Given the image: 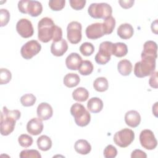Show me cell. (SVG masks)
<instances>
[{
	"label": "cell",
	"mask_w": 158,
	"mask_h": 158,
	"mask_svg": "<svg viewBox=\"0 0 158 158\" xmlns=\"http://www.w3.org/2000/svg\"><path fill=\"white\" fill-rule=\"evenodd\" d=\"M19 110H9L6 106L2 107L1 114V133L3 136H7L14 130L16 121L20 117Z\"/></svg>",
	"instance_id": "6da1fadb"
},
{
	"label": "cell",
	"mask_w": 158,
	"mask_h": 158,
	"mask_svg": "<svg viewBox=\"0 0 158 158\" xmlns=\"http://www.w3.org/2000/svg\"><path fill=\"white\" fill-rule=\"evenodd\" d=\"M56 25L52 19L42 18L38 23V38L43 43H48L52 40Z\"/></svg>",
	"instance_id": "7a4b0ae2"
},
{
	"label": "cell",
	"mask_w": 158,
	"mask_h": 158,
	"mask_svg": "<svg viewBox=\"0 0 158 158\" xmlns=\"http://www.w3.org/2000/svg\"><path fill=\"white\" fill-rule=\"evenodd\" d=\"M156 59L154 57H141V60L137 62L134 67V74L138 78H144L151 75L156 69Z\"/></svg>",
	"instance_id": "3957f363"
},
{
	"label": "cell",
	"mask_w": 158,
	"mask_h": 158,
	"mask_svg": "<svg viewBox=\"0 0 158 158\" xmlns=\"http://www.w3.org/2000/svg\"><path fill=\"white\" fill-rule=\"evenodd\" d=\"M70 114L73 117L75 123L79 127H85L90 122V114L85 107L80 103H75L71 106Z\"/></svg>",
	"instance_id": "277c9868"
},
{
	"label": "cell",
	"mask_w": 158,
	"mask_h": 158,
	"mask_svg": "<svg viewBox=\"0 0 158 158\" xmlns=\"http://www.w3.org/2000/svg\"><path fill=\"white\" fill-rule=\"evenodd\" d=\"M88 12L94 19H106L111 16L112 9L109 4L106 2L92 3L88 7Z\"/></svg>",
	"instance_id": "5b68a950"
},
{
	"label": "cell",
	"mask_w": 158,
	"mask_h": 158,
	"mask_svg": "<svg viewBox=\"0 0 158 158\" xmlns=\"http://www.w3.org/2000/svg\"><path fill=\"white\" fill-rule=\"evenodd\" d=\"M18 9L21 13L28 14L31 17H38L43 11L42 4L38 1H20L18 2Z\"/></svg>",
	"instance_id": "8992f818"
},
{
	"label": "cell",
	"mask_w": 158,
	"mask_h": 158,
	"mask_svg": "<svg viewBox=\"0 0 158 158\" xmlns=\"http://www.w3.org/2000/svg\"><path fill=\"white\" fill-rule=\"evenodd\" d=\"M135 133L129 128H123L116 132L114 136V141L120 148L128 147L134 140Z\"/></svg>",
	"instance_id": "52a82bcc"
},
{
	"label": "cell",
	"mask_w": 158,
	"mask_h": 158,
	"mask_svg": "<svg viewBox=\"0 0 158 158\" xmlns=\"http://www.w3.org/2000/svg\"><path fill=\"white\" fill-rule=\"evenodd\" d=\"M113 43L110 41L102 42L99 48V51L95 56L94 59L97 64L104 65L110 60L112 55Z\"/></svg>",
	"instance_id": "ba28073f"
},
{
	"label": "cell",
	"mask_w": 158,
	"mask_h": 158,
	"mask_svg": "<svg viewBox=\"0 0 158 158\" xmlns=\"http://www.w3.org/2000/svg\"><path fill=\"white\" fill-rule=\"evenodd\" d=\"M81 24L77 21L69 23L67 27V39L72 44H77L81 40Z\"/></svg>",
	"instance_id": "9c48e42d"
},
{
	"label": "cell",
	"mask_w": 158,
	"mask_h": 158,
	"mask_svg": "<svg viewBox=\"0 0 158 158\" xmlns=\"http://www.w3.org/2000/svg\"><path fill=\"white\" fill-rule=\"evenodd\" d=\"M41 49V46L36 40H30L23 44L20 49V54L25 59H30L38 54Z\"/></svg>",
	"instance_id": "30bf717a"
},
{
	"label": "cell",
	"mask_w": 158,
	"mask_h": 158,
	"mask_svg": "<svg viewBox=\"0 0 158 158\" xmlns=\"http://www.w3.org/2000/svg\"><path fill=\"white\" fill-rule=\"evenodd\" d=\"M139 141L142 147L148 150L154 149L157 145V141L150 130H143L139 135Z\"/></svg>",
	"instance_id": "8fae6325"
},
{
	"label": "cell",
	"mask_w": 158,
	"mask_h": 158,
	"mask_svg": "<svg viewBox=\"0 0 158 158\" xmlns=\"http://www.w3.org/2000/svg\"><path fill=\"white\" fill-rule=\"evenodd\" d=\"M17 33L24 38H28L33 36L34 29L30 20L27 19H20L16 24Z\"/></svg>",
	"instance_id": "7c38bea8"
},
{
	"label": "cell",
	"mask_w": 158,
	"mask_h": 158,
	"mask_svg": "<svg viewBox=\"0 0 158 158\" xmlns=\"http://www.w3.org/2000/svg\"><path fill=\"white\" fill-rule=\"evenodd\" d=\"M86 37L90 40H96L104 36V31L102 23H94L88 25L85 30Z\"/></svg>",
	"instance_id": "4fadbf2b"
},
{
	"label": "cell",
	"mask_w": 158,
	"mask_h": 158,
	"mask_svg": "<svg viewBox=\"0 0 158 158\" xmlns=\"http://www.w3.org/2000/svg\"><path fill=\"white\" fill-rule=\"evenodd\" d=\"M43 123L40 118H33L27 124V130L31 135H38L43 130Z\"/></svg>",
	"instance_id": "5bb4252c"
},
{
	"label": "cell",
	"mask_w": 158,
	"mask_h": 158,
	"mask_svg": "<svg viewBox=\"0 0 158 158\" xmlns=\"http://www.w3.org/2000/svg\"><path fill=\"white\" fill-rule=\"evenodd\" d=\"M36 113L38 118L42 120H47L52 117L53 110L49 104L47 102H41L37 107Z\"/></svg>",
	"instance_id": "9a60e30c"
},
{
	"label": "cell",
	"mask_w": 158,
	"mask_h": 158,
	"mask_svg": "<svg viewBox=\"0 0 158 158\" xmlns=\"http://www.w3.org/2000/svg\"><path fill=\"white\" fill-rule=\"evenodd\" d=\"M68 49V44L65 40L62 38L57 42H52L51 46V53L57 57L63 56Z\"/></svg>",
	"instance_id": "2e32d148"
},
{
	"label": "cell",
	"mask_w": 158,
	"mask_h": 158,
	"mask_svg": "<svg viewBox=\"0 0 158 158\" xmlns=\"http://www.w3.org/2000/svg\"><path fill=\"white\" fill-rule=\"evenodd\" d=\"M82 61L81 57L78 53L72 52L66 57L65 65L69 69L77 70L78 69Z\"/></svg>",
	"instance_id": "e0dca14e"
},
{
	"label": "cell",
	"mask_w": 158,
	"mask_h": 158,
	"mask_svg": "<svg viewBox=\"0 0 158 158\" xmlns=\"http://www.w3.org/2000/svg\"><path fill=\"white\" fill-rule=\"evenodd\" d=\"M125 122L129 127L135 128L138 127L141 122L140 114L136 110H129L125 115Z\"/></svg>",
	"instance_id": "ac0fdd59"
},
{
	"label": "cell",
	"mask_w": 158,
	"mask_h": 158,
	"mask_svg": "<svg viewBox=\"0 0 158 158\" xmlns=\"http://www.w3.org/2000/svg\"><path fill=\"white\" fill-rule=\"evenodd\" d=\"M157 46L156 42L153 41H147L144 43L143 46V50L141 52V57H151L155 59L157 58Z\"/></svg>",
	"instance_id": "d6986e66"
},
{
	"label": "cell",
	"mask_w": 158,
	"mask_h": 158,
	"mask_svg": "<svg viewBox=\"0 0 158 158\" xmlns=\"http://www.w3.org/2000/svg\"><path fill=\"white\" fill-rule=\"evenodd\" d=\"M117 35L118 36L123 40H128L130 38L133 33L134 30L131 25L130 23H122L117 28Z\"/></svg>",
	"instance_id": "ffe728a7"
},
{
	"label": "cell",
	"mask_w": 158,
	"mask_h": 158,
	"mask_svg": "<svg viewBox=\"0 0 158 158\" xmlns=\"http://www.w3.org/2000/svg\"><path fill=\"white\" fill-rule=\"evenodd\" d=\"M74 148L77 153L82 155L89 154L91 150L90 144L86 140L83 139H78L75 142Z\"/></svg>",
	"instance_id": "44dd1931"
},
{
	"label": "cell",
	"mask_w": 158,
	"mask_h": 158,
	"mask_svg": "<svg viewBox=\"0 0 158 158\" xmlns=\"http://www.w3.org/2000/svg\"><path fill=\"white\" fill-rule=\"evenodd\" d=\"M87 108L92 113H98L103 108L102 101L97 97L91 98L87 102Z\"/></svg>",
	"instance_id": "7402d4cb"
},
{
	"label": "cell",
	"mask_w": 158,
	"mask_h": 158,
	"mask_svg": "<svg viewBox=\"0 0 158 158\" xmlns=\"http://www.w3.org/2000/svg\"><path fill=\"white\" fill-rule=\"evenodd\" d=\"M133 69V65L131 62L127 59H123L118 62L117 69L118 72L123 76L129 75Z\"/></svg>",
	"instance_id": "603a6c76"
},
{
	"label": "cell",
	"mask_w": 158,
	"mask_h": 158,
	"mask_svg": "<svg viewBox=\"0 0 158 158\" xmlns=\"http://www.w3.org/2000/svg\"><path fill=\"white\" fill-rule=\"evenodd\" d=\"M80 81V78L79 75L74 73H69L66 74L63 80L64 85L68 88H73L77 86Z\"/></svg>",
	"instance_id": "cb8c5ba5"
},
{
	"label": "cell",
	"mask_w": 158,
	"mask_h": 158,
	"mask_svg": "<svg viewBox=\"0 0 158 158\" xmlns=\"http://www.w3.org/2000/svg\"><path fill=\"white\" fill-rule=\"evenodd\" d=\"M128 52L127 46L125 43L118 42L113 43L112 55H114L118 57H122L125 56Z\"/></svg>",
	"instance_id": "d4e9b609"
},
{
	"label": "cell",
	"mask_w": 158,
	"mask_h": 158,
	"mask_svg": "<svg viewBox=\"0 0 158 158\" xmlns=\"http://www.w3.org/2000/svg\"><path fill=\"white\" fill-rule=\"evenodd\" d=\"M72 97L73 99L77 101L84 102L88 99L89 97V92L86 88L79 87L72 92Z\"/></svg>",
	"instance_id": "484cf974"
},
{
	"label": "cell",
	"mask_w": 158,
	"mask_h": 158,
	"mask_svg": "<svg viewBox=\"0 0 158 158\" xmlns=\"http://www.w3.org/2000/svg\"><path fill=\"white\" fill-rule=\"evenodd\" d=\"M36 143L38 148L43 151H48L52 147V141L51 138L46 135L40 136L38 138Z\"/></svg>",
	"instance_id": "4316f807"
},
{
	"label": "cell",
	"mask_w": 158,
	"mask_h": 158,
	"mask_svg": "<svg viewBox=\"0 0 158 158\" xmlns=\"http://www.w3.org/2000/svg\"><path fill=\"white\" fill-rule=\"evenodd\" d=\"M93 87L97 91H106L109 87V83L107 78L103 77L97 78L93 82Z\"/></svg>",
	"instance_id": "83f0119b"
},
{
	"label": "cell",
	"mask_w": 158,
	"mask_h": 158,
	"mask_svg": "<svg viewBox=\"0 0 158 158\" xmlns=\"http://www.w3.org/2000/svg\"><path fill=\"white\" fill-rule=\"evenodd\" d=\"M93 65L89 60H83L78 68L79 73L82 75H89L93 70Z\"/></svg>",
	"instance_id": "f1b7e54d"
},
{
	"label": "cell",
	"mask_w": 158,
	"mask_h": 158,
	"mask_svg": "<svg viewBox=\"0 0 158 158\" xmlns=\"http://www.w3.org/2000/svg\"><path fill=\"white\" fill-rule=\"evenodd\" d=\"M105 35H109L112 33L115 27V20L111 15L104 19V22L102 23Z\"/></svg>",
	"instance_id": "f546056e"
},
{
	"label": "cell",
	"mask_w": 158,
	"mask_h": 158,
	"mask_svg": "<svg viewBox=\"0 0 158 158\" xmlns=\"http://www.w3.org/2000/svg\"><path fill=\"white\" fill-rule=\"evenodd\" d=\"M36 97L31 93H28L23 95L20 98V102L23 106L30 107L34 105L36 102Z\"/></svg>",
	"instance_id": "4dcf8cb0"
},
{
	"label": "cell",
	"mask_w": 158,
	"mask_h": 158,
	"mask_svg": "<svg viewBox=\"0 0 158 158\" xmlns=\"http://www.w3.org/2000/svg\"><path fill=\"white\" fill-rule=\"evenodd\" d=\"M80 51L83 56H89L94 52V47L92 43L85 42L80 46Z\"/></svg>",
	"instance_id": "1f68e13d"
},
{
	"label": "cell",
	"mask_w": 158,
	"mask_h": 158,
	"mask_svg": "<svg viewBox=\"0 0 158 158\" xmlns=\"http://www.w3.org/2000/svg\"><path fill=\"white\" fill-rule=\"evenodd\" d=\"M19 157L21 158H41L40 152L35 149H25L20 152Z\"/></svg>",
	"instance_id": "d6a6232c"
},
{
	"label": "cell",
	"mask_w": 158,
	"mask_h": 158,
	"mask_svg": "<svg viewBox=\"0 0 158 158\" xmlns=\"http://www.w3.org/2000/svg\"><path fill=\"white\" fill-rule=\"evenodd\" d=\"M12 78L11 72L7 69L1 68L0 70V84L5 85L8 83Z\"/></svg>",
	"instance_id": "836d02e7"
},
{
	"label": "cell",
	"mask_w": 158,
	"mask_h": 158,
	"mask_svg": "<svg viewBox=\"0 0 158 158\" xmlns=\"http://www.w3.org/2000/svg\"><path fill=\"white\" fill-rule=\"evenodd\" d=\"M18 141L19 144L23 148L30 147L33 143V138L28 135L22 134L20 135L18 138Z\"/></svg>",
	"instance_id": "e575fe53"
},
{
	"label": "cell",
	"mask_w": 158,
	"mask_h": 158,
	"mask_svg": "<svg viewBox=\"0 0 158 158\" xmlns=\"http://www.w3.org/2000/svg\"><path fill=\"white\" fill-rule=\"evenodd\" d=\"M65 4V0H50L48 2L49 7L54 11L62 10L64 7Z\"/></svg>",
	"instance_id": "d590c367"
},
{
	"label": "cell",
	"mask_w": 158,
	"mask_h": 158,
	"mask_svg": "<svg viewBox=\"0 0 158 158\" xmlns=\"http://www.w3.org/2000/svg\"><path fill=\"white\" fill-rule=\"evenodd\" d=\"M103 154L106 158H114L117 155V150L113 145L109 144L105 148Z\"/></svg>",
	"instance_id": "8d00e7d4"
},
{
	"label": "cell",
	"mask_w": 158,
	"mask_h": 158,
	"mask_svg": "<svg viewBox=\"0 0 158 158\" xmlns=\"http://www.w3.org/2000/svg\"><path fill=\"white\" fill-rule=\"evenodd\" d=\"M10 19V13L6 9H1L0 10V20H1V27L6 26Z\"/></svg>",
	"instance_id": "74e56055"
},
{
	"label": "cell",
	"mask_w": 158,
	"mask_h": 158,
	"mask_svg": "<svg viewBox=\"0 0 158 158\" xmlns=\"http://www.w3.org/2000/svg\"><path fill=\"white\" fill-rule=\"evenodd\" d=\"M85 0H70L69 2L72 8L75 10H79L82 9L86 4Z\"/></svg>",
	"instance_id": "f35d334b"
},
{
	"label": "cell",
	"mask_w": 158,
	"mask_h": 158,
	"mask_svg": "<svg viewBox=\"0 0 158 158\" xmlns=\"http://www.w3.org/2000/svg\"><path fill=\"white\" fill-rule=\"evenodd\" d=\"M149 84L153 88H157V72H154L149 80Z\"/></svg>",
	"instance_id": "ab89813d"
},
{
	"label": "cell",
	"mask_w": 158,
	"mask_h": 158,
	"mask_svg": "<svg viewBox=\"0 0 158 158\" xmlns=\"http://www.w3.org/2000/svg\"><path fill=\"white\" fill-rule=\"evenodd\" d=\"M62 38V28L56 25V30L54 32V35L52 38L53 42H57L60 41Z\"/></svg>",
	"instance_id": "60d3db41"
},
{
	"label": "cell",
	"mask_w": 158,
	"mask_h": 158,
	"mask_svg": "<svg viewBox=\"0 0 158 158\" xmlns=\"http://www.w3.org/2000/svg\"><path fill=\"white\" fill-rule=\"evenodd\" d=\"M131 158H136V157H141V158H146L147 155L145 152L141 151L140 149H135L134 150L131 154Z\"/></svg>",
	"instance_id": "b9f144b4"
},
{
	"label": "cell",
	"mask_w": 158,
	"mask_h": 158,
	"mask_svg": "<svg viewBox=\"0 0 158 158\" xmlns=\"http://www.w3.org/2000/svg\"><path fill=\"white\" fill-rule=\"evenodd\" d=\"M134 0H120L118 1V3L120 6L123 9H129L133 6L134 4Z\"/></svg>",
	"instance_id": "7bdbcfd3"
},
{
	"label": "cell",
	"mask_w": 158,
	"mask_h": 158,
	"mask_svg": "<svg viewBox=\"0 0 158 158\" xmlns=\"http://www.w3.org/2000/svg\"><path fill=\"white\" fill-rule=\"evenodd\" d=\"M151 30L153 33L157 34V20H155L151 24Z\"/></svg>",
	"instance_id": "ee69618b"
},
{
	"label": "cell",
	"mask_w": 158,
	"mask_h": 158,
	"mask_svg": "<svg viewBox=\"0 0 158 158\" xmlns=\"http://www.w3.org/2000/svg\"><path fill=\"white\" fill-rule=\"evenodd\" d=\"M157 102H156L155 104L152 106V113L154 114V115L156 117H157Z\"/></svg>",
	"instance_id": "f6af8a7d"
}]
</instances>
